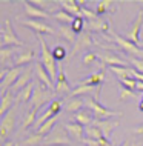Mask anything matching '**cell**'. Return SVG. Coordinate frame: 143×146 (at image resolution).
I'll list each match as a JSON object with an SVG mask.
<instances>
[{
  "mask_svg": "<svg viewBox=\"0 0 143 146\" xmlns=\"http://www.w3.org/2000/svg\"><path fill=\"white\" fill-rule=\"evenodd\" d=\"M37 40H39V43H40V63L45 66V69L49 72L53 82L55 83L57 76H59V68H57V63H55L57 60H55L54 56H53V49L48 48L45 38H43L42 35H37Z\"/></svg>",
  "mask_w": 143,
  "mask_h": 146,
  "instance_id": "obj_1",
  "label": "cell"
},
{
  "mask_svg": "<svg viewBox=\"0 0 143 146\" xmlns=\"http://www.w3.org/2000/svg\"><path fill=\"white\" fill-rule=\"evenodd\" d=\"M54 97H55V91L48 89L40 82H37L35 88H34V92H33V97H31V102H29V109H40L46 103L51 105L55 100Z\"/></svg>",
  "mask_w": 143,
  "mask_h": 146,
  "instance_id": "obj_2",
  "label": "cell"
},
{
  "mask_svg": "<svg viewBox=\"0 0 143 146\" xmlns=\"http://www.w3.org/2000/svg\"><path fill=\"white\" fill-rule=\"evenodd\" d=\"M85 103L91 109V112H92V115H94L95 120H109L111 117H122L123 115V112L111 111V109L102 106L100 102H98L95 97H86L85 98Z\"/></svg>",
  "mask_w": 143,
  "mask_h": 146,
  "instance_id": "obj_3",
  "label": "cell"
},
{
  "mask_svg": "<svg viewBox=\"0 0 143 146\" xmlns=\"http://www.w3.org/2000/svg\"><path fill=\"white\" fill-rule=\"evenodd\" d=\"M72 139L69 137V134L66 132L65 126L63 128H54L53 132L49 135L45 137L43 140V146H72Z\"/></svg>",
  "mask_w": 143,
  "mask_h": 146,
  "instance_id": "obj_4",
  "label": "cell"
},
{
  "mask_svg": "<svg viewBox=\"0 0 143 146\" xmlns=\"http://www.w3.org/2000/svg\"><path fill=\"white\" fill-rule=\"evenodd\" d=\"M23 45L25 43L17 37L13 25H11V20L6 19L2 28V48H14V46H23Z\"/></svg>",
  "mask_w": 143,
  "mask_h": 146,
  "instance_id": "obj_5",
  "label": "cell"
},
{
  "mask_svg": "<svg viewBox=\"0 0 143 146\" xmlns=\"http://www.w3.org/2000/svg\"><path fill=\"white\" fill-rule=\"evenodd\" d=\"M109 34L114 37V43H117V46H120V48L125 51V52L128 54L129 57H134V56H136V58H142V60H143V49H142V48H138L137 45L131 43L128 38L120 37V35L116 34L112 29H111V33H109Z\"/></svg>",
  "mask_w": 143,
  "mask_h": 146,
  "instance_id": "obj_6",
  "label": "cell"
},
{
  "mask_svg": "<svg viewBox=\"0 0 143 146\" xmlns=\"http://www.w3.org/2000/svg\"><path fill=\"white\" fill-rule=\"evenodd\" d=\"M23 71L20 68H11V69H6L5 72V77L0 78V91H2V94L8 92V88H13L15 85V82L19 80V77L22 76Z\"/></svg>",
  "mask_w": 143,
  "mask_h": 146,
  "instance_id": "obj_7",
  "label": "cell"
},
{
  "mask_svg": "<svg viewBox=\"0 0 143 146\" xmlns=\"http://www.w3.org/2000/svg\"><path fill=\"white\" fill-rule=\"evenodd\" d=\"M22 23L23 26H28L31 31H34L35 35H42V34H57L55 31L53 29V26L46 25V23H43L40 20H31V19H28V20H19Z\"/></svg>",
  "mask_w": 143,
  "mask_h": 146,
  "instance_id": "obj_8",
  "label": "cell"
},
{
  "mask_svg": "<svg viewBox=\"0 0 143 146\" xmlns=\"http://www.w3.org/2000/svg\"><path fill=\"white\" fill-rule=\"evenodd\" d=\"M14 125H15V114H14L13 109H11V111L2 118V121H0V140H2V141H5L6 137L13 132ZM5 143H6V141H5Z\"/></svg>",
  "mask_w": 143,
  "mask_h": 146,
  "instance_id": "obj_9",
  "label": "cell"
},
{
  "mask_svg": "<svg viewBox=\"0 0 143 146\" xmlns=\"http://www.w3.org/2000/svg\"><path fill=\"white\" fill-rule=\"evenodd\" d=\"M34 72H35V77H37V82H40V83L43 86H46L48 89L55 91V83L53 82L49 72L45 69V66H43L42 63H37V65L34 66Z\"/></svg>",
  "mask_w": 143,
  "mask_h": 146,
  "instance_id": "obj_10",
  "label": "cell"
},
{
  "mask_svg": "<svg viewBox=\"0 0 143 146\" xmlns=\"http://www.w3.org/2000/svg\"><path fill=\"white\" fill-rule=\"evenodd\" d=\"M142 25H143V11H140V13L137 14L136 20H134L132 26H131V31L128 34H126L125 38H128V40L131 43H134V45H140V38H138V34H140V29H142Z\"/></svg>",
  "mask_w": 143,
  "mask_h": 146,
  "instance_id": "obj_11",
  "label": "cell"
},
{
  "mask_svg": "<svg viewBox=\"0 0 143 146\" xmlns=\"http://www.w3.org/2000/svg\"><path fill=\"white\" fill-rule=\"evenodd\" d=\"M29 83H33V68H26L25 71L22 72V76L19 77V80L15 82V85L11 88L13 92H20L22 89H25Z\"/></svg>",
  "mask_w": 143,
  "mask_h": 146,
  "instance_id": "obj_12",
  "label": "cell"
},
{
  "mask_svg": "<svg viewBox=\"0 0 143 146\" xmlns=\"http://www.w3.org/2000/svg\"><path fill=\"white\" fill-rule=\"evenodd\" d=\"M72 92V88L68 83V78H66V74L63 69H59V76L57 80H55V94H69Z\"/></svg>",
  "mask_w": 143,
  "mask_h": 146,
  "instance_id": "obj_13",
  "label": "cell"
},
{
  "mask_svg": "<svg viewBox=\"0 0 143 146\" xmlns=\"http://www.w3.org/2000/svg\"><path fill=\"white\" fill-rule=\"evenodd\" d=\"M94 126H97L98 129L102 131V134H103V137L105 139H108L109 140V137H111V132L114 131V129L118 126V121L117 120H94V123H92Z\"/></svg>",
  "mask_w": 143,
  "mask_h": 146,
  "instance_id": "obj_14",
  "label": "cell"
},
{
  "mask_svg": "<svg viewBox=\"0 0 143 146\" xmlns=\"http://www.w3.org/2000/svg\"><path fill=\"white\" fill-rule=\"evenodd\" d=\"M23 5H25L26 17L31 19V20H39V19H48V17H49V13H46V11L40 9V8L34 6L31 2H25Z\"/></svg>",
  "mask_w": 143,
  "mask_h": 146,
  "instance_id": "obj_15",
  "label": "cell"
},
{
  "mask_svg": "<svg viewBox=\"0 0 143 146\" xmlns=\"http://www.w3.org/2000/svg\"><path fill=\"white\" fill-rule=\"evenodd\" d=\"M92 45V38H91L89 33H82L78 34V38L77 42H75L72 51H71V56H75L77 52H80V51H85L86 48H89V46Z\"/></svg>",
  "mask_w": 143,
  "mask_h": 146,
  "instance_id": "obj_16",
  "label": "cell"
},
{
  "mask_svg": "<svg viewBox=\"0 0 143 146\" xmlns=\"http://www.w3.org/2000/svg\"><path fill=\"white\" fill-rule=\"evenodd\" d=\"M62 6L63 11H66L68 14L74 15V17H83L82 15V6L77 3V0H60L57 2Z\"/></svg>",
  "mask_w": 143,
  "mask_h": 146,
  "instance_id": "obj_17",
  "label": "cell"
},
{
  "mask_svg": "<svg viewBox=\"0 0 143 146\" xmlns=\"http://www.w3.org/2000/svg\"><path fill=\"white\" fill-rule=\"evenodd\" d=\"M66 132L69 134V137L75 141H83L85 140V128L78 123H66L65 125Z\"/></svg>",
  "mask_w": 143,
  "mask_h": 146,
  "instance_id": "obj_18",
  "label": "cell"
},
{
  "mask_svg": "<svg viewBox=\"0 0 143 146\" xmlns=\"http://www.w3.org/2000/svg\"><path fill=\"white\" fill-rule=\"evenodd\" d=\"M13 103H15V97H14L13 91H8V92L2 94V103H0V117L2 118L11 111Z\"/></svg>",
  "mask_w": 143,
  "mask_h": 146,
  "instance_id": "obj_19",
  "label": "cell"
},
{
  "mask_svg": "<svg viewBox=\"0 0 143 146\" xmlns=\"http://www.w3.org/2000/svg\"><path fill=\"white\" fill-rule=\"evenodd\" d=\"M103 80H105V66H103V69H100L98 72H94V74H91L89 77H86L80 85L92 86V88H102Z\"/></svg>",
  "mask_w": 143,
  "mask_h": 146,
  "instance_id": "obj_20",
  "label": "cell"
},
{
  "mask_svg": "<svg viewBox=\"0 0 143 146\" xmlns=\"http://www.w3.org/2000/svg\"><path fill=\"white\" fill-rule=\"evenodd\" d=\"M98 60L102 62V66H125L123 58H120L117 54H98Z\"/></svg>",
  "mask_w": 143,
  "mask_h": 146,
  "instance_id": "obj_21",
  "label": "cell"
},
{
  "mask_svg": "<svg viewBox=\"0 0 143 146\" xmlns=\"http://www.w3.org/2000/svg\"><path fill=\"white\" fill-rule=\"evenodd\" d=\"M34 58H35V52L33 49H28L26 52L17 54L14 58V68H20L23 65H28V63H31Z\"/></svg>",
  "mask_w": 143,
  "mask_h": 146,
  "instance_id": "obj_22",
  "label": "cell"
},
{
  "mask_svg": "<svg viewBox=\"0 0 143 146\" xmlns=\"http://www.w3.org/2000/svg\"><path fill=\"white\" fill-rule=\"evenodd\" d=\"M34 88H35V83H29L25 89H22L20 92H17V96H15V103H28L29 105L31 97H33V92H34Z\"/></svg>",
  "mask_w": 143,
  "mask_h": 146,
  "instance_id": "obj_23",
  "label": "cell"
},
{
  "mask_svg": "<svg viewBox=\"0 0 143 146\" xmlns=\"http://www.w3.org/2000/svg\"><path fill=\"white\" fill-rule=\"evenodd\" d=\"M74 118H75V123L82 125L83 128H85V126H91L95 120L92 114L88 112L86 109H82V111H78L77 114H74Z\"/></svg>",
  "mask_w": 143,
  "mask_h": 146,
  "instance_id": "obj_24",
  "label": "cell"
},
{
  "mask_svg": "<svg viewBox=\"0 0 143 146\" xmlns=\"http://www.w3.org/2000/svg\"><path fill=\"white\" fill-rule=\"evenodd\" d=\"M85 105H86V103H85V98H82V97H74V98H69V100L66 102L65 109H66L68 112L77 114L78 111H82Z\"/></svg>",
  "mask_w": 143,
  "mask_h": 146,
  "instance_id": "obj_25",
  "label": "cell"
},
{
  "mask_svg": "<svg viewBox=\"0 0 143 146\" xmlns=\"http://www.w3.org/2000/svg\"><path fill=\"white\" fill-rule=\"evenodd\" d=\"M88 29L89 31H102V33H111V26H109L108 20L100 19V17L97 20L88 22Z\"/></svg>",
  "mask_w": 143,
  "mask_h": 146,
  "instance_id": "obj_26",
  "label": "cell"
},
{
  "mask_svg": "<svg viewBox=\"0 0 143 146\" xmlns=\"http://www.w3.org/2000/svg\"><path fill=\"white\" fill-rule=\"evenodd\" d=\"M116 3L112 2V0H100V2L97 3V6H95V13L97 15L100 17L103 14H108V13H112V11H116Z\"/></svg>",
  "mask_w": 143,
  "mask_h": 146,
  "instance_id": "obj_27",
  "label": "cell"
},
{
  "mask_svg": "<svg viewBox=\"0 0 143 146\" xmlns=\"http://www.w3.org/2000/svg\"><path fill=\"white\" fill-rule=\"evenodd\" d=\"M53 19L54 20H57L59 23H62V26H71L74 23V20H75V17L74 15H71V14H68L66 11H57V13H54L53 14Z\"/></svg>",
  "mask_w": 143,
  "mask_h": 146,
  "instance_id": "obj_28",
  "label": "cell"
},
{
  "mask_svg": "<svg viewBox=\"0 0 143 146\" xmlns=\"http://www.w3.org/2000/svg\"><path fill=\"white\" fill-rule=\"evenodd\" d=\"M57 34L60 35L63 40L72 43V45H75V42H77V38H78V35L74 33V29L71 28V26H60V28H59V33H57Z\"/></svg>",
  "mask_w": 143,
  "mask_h": 146,
  "instance_id": "obj_29",
  "label": "cell"
},
{
  "mask_svg": "<svg viewBox=\"0 0 143 146\" xmlns=\"http://www.w3.org/2000/svg\"><path fill=\"white\" fill-rule=\"evenodd\" d=\"M59 121V117H53L51 120H48L46 123H43L40 128L35 131V134H39V135H42V137H46V135H49L51 132H53V129L55 128V123Z\"/></svg>",
  "mask_w": 143,
  "mask_h": 146,
  "instance_id": "obj_30",
  "label": "cell"
},
{
  "mask_svg": "<svg viewBox=\"0 0 143 146\" xmlns=\"http://www.w3.org/2000/svg\"><path fill=\"white\" fill-rule=\"evenodd\" d=\"M37 111L39 109H29L28 114L25 115V120H23V125H22V129L23 131H26V129H29L33 125H35V120H37Z\"/></svg>",
  "mask_w": 143,
  "mask_h": 146,
  "instance_id": "obj_31",
  "label": "cell"
},
{
  "mask_svg": "<svg viewBox=\"0 0 143 146\" xmlns=\"http://www.w3.org/2000/svg\"><path fill=\"white\" fill-rule=\"evenodd\" d=\"M85 135H86V139H91V140H100V139H103L102 131L97 128V126H94V125L86 126V129H85Z\"/></svg>",
  "mask_w": 143,
  "mask_h": 146,
  "instance_id": "obj_32",
  "label": "cell"
},
{
  "mask_svg": "<svg viewBox=\"0 0 143 146\" xmlns=\"http://www.w3.org/2000/svg\"><path fill=\"white\" fill-rule=\"evenodd\" d=\"M43 140H45V137L39 135V134H33V135H29L28 139L22 143V146H39L43 143Z\"/></svg>",
  "mask_w": 143,
  "mask_h": 146,
  "instance_id": "obj_33",
  "label": "cell"
},
{
  "mask_svg": "<svg viewBox=\"0 0 143 146\" xmlns=\"http://www.w3.org/2000/svg\"><path fill=\"white\" fill-rule=\"evenodd\" d=\"M14 54V48H2L0 49V63L5 65L8 62V58H11Z\"/></svg>",
  "mask_w": 143,
  "mask_h": 146,
  "instance_id": "obj_34",
  "label": "cell"
},
{
  "mask_svg": "<svg viewBox=\"0 0 143 146\" xmlns=\"http://www.w3.org/2000/svg\"><path fill=\"white\" fill-rule=\"evenodd\" d=\"M136 98V92L131 89H126V88H120V102H126V100H132Z\"/></svg>",
  "mask_w": 143,
  "mask_h": 146,
  "instance_id": "obj_35",
  "label": "cell"
},
{
  "mask_svg": "<svg viewBox=\"0 0 143 146\" xmlns=\"http://www.w3.org/2000/svg\"><path fill=\"white\" fill-rule=\"evenodd\" d=\"M82 15H83V19H88V22H92V20H97L98 19L95 11L89 9V8H85V6H82Z\"/></svg>",
  "mask_w": 143,
  "mask_h": 146,
  "instance_id": "obj_36",
  "label": "cell"
},
{
  "mask_svg": "<svg viewBox=\"0 0 143 146\" xmlns=\"http://www.w3.org/2000/svg\"><path fill=\"white\" fill-rule=\"evenodd\" d=\"M53 56H54L55 60H65V58H66V49L63 48V46L57 45L53 49Z\"/></svg>",
  "mask_w": 143,
  "mask_h": 146,
  "instance_id": "obj_37",
  "label": "cell"
},
{
  "mask_svg": "<svg viewBox=\"0 0 143 146\" xmlns=\"http://www.w3.org/2000/svg\"><path fill=\"white\" fill-rule=\"evenodd\" d=\"M97 58H98V54H95V52H85L82 62H83V65H94V63L97 62Z\"/></svg>",
  "mask_w": 143,
  "mask_h": 146,
  "instance_id": "obj_38",
  "label": "cell"
},
{
  "mask_svg": "<svg viewBox=\"0 0 143 146\" xmlns=\"http://www.w3.org/2000/svg\"><path fill=\"white\" fill-rule=\"evenodd\" d=\"M83 26H85V20H83V17H75V20H74L72 25H71V28L74 29V33H75V34H78V33L82 34Z\"/></svg>",
  "mask_w": 143,
  "mask_h": 146,
  "instance_id": "obj_39",
  "label": "cell"
},
{
  "mask_svg": "<svg viewBox=\"0 0 143 146\" xmlns=\"http://www.w3.org/2000/svg\"><path fill=\"white\" fill-rule=\"evenodd\" d=\"M129 63L136 68L137 72L143 74V60L142 58H136V57H129Z\"/></svg>",
  "mask_w": 143,
  "mask_h": 146,
  "instance_id": "obj_40",
  "label": "cell"
},
{
  "mask_svg": "<svg viewBox=\"0 0 143 146\" xmlns=\"http://www.w3.org/2000/svg\"><path fill=\"white\" fill-rule=\"evenodd\" d=\"M31 3H33L34 6H37V8H40V9L45 11V8L49 5V2H46V0H31Z\"/></svg>",
  "mask_w": 143,
  "mask_h": 146,
  "instance_id": "obj_41",
  "label": "cell"
},
{
  "mask_svg": "<svg viewBox=\"0 0 143 146\" xmlns=\"http://www.w3.org/2000/svg\"><path fill=\"white\" fill-rule=\"evenodd\" d=\"M134 134H138V135H143V125L137 126V128H134Z\"/></svg>",
  "mask_w": 143,
  "mask_h": 146,
  "instance_id": "obj_42",
  "label": "cell"
},
{
  "mask_svg": "<svg viewBox=\"0 0 143 146\" xmlns=\"http://www.w3.org/2000/svg\"><path fill=\"white\" fill-rule=\"evenodd\" d=\"M2 146H14V143L13 141H6V143H3Z\"/></svg>",
  "mask_w": 143,
  "mask_h": 146,
  "instance_id": "obj_43",
  "label": "cell"
},
{
  "mask_svg": "<svg viewBox=\"0 0 143 146\" xmlns=\"http://www.w3.org/2000/svg\"><path fill=\"white\" fill-rule=\"evenodd\" d=\"M77 3H78V5H80V6H82V5H85V3H86V2H85V0H77Z\"/></svg>",
  "mask_w": 143,
  "mask_h": 146,
  "instance_id": "obj_44",
  "label": "cell"
},
{
  "mask_svg": "<svg viewBox=\"0 0 143 146\" xmlns=\"http://www.w3.org/2000/svg\"><path fill=\"white\" fill-rule=\"evenodd\" d=\"M138 109H140V111L143 112V100L140 102V105H138Z\"/></svg>",
  "mask_w": 143,
  "mask_h": 146,
  "instance_id": "obj_45",
  "label": "cell"
},
{
  "mask_svg": "<svg viewBox=\"0 0 143 146\" xmlns=\"http://www.w3.org/2000/svg\"><path fill=\"white\" fill-rule=\"evenodd\" d=\"M122 146H129V140H126V141H125V143H123Z\"/></svg>",
  "mask_w": 143,
  "mask_h": 146,
  "instance_id": "obj_46",
  "label": "cell"
},
{
  "mask_svg": "<svg viewBox=\"0 0 143 146\" xmlns=\"http://www.w3.org/2000/svg\"><path fill=\"white\" fill-rule=\"evenodd\" d=\"M138 48H142V49H143V40L140 42V45H138Z\"/></svg>",
  "mask_w": 143,
  "mask_h": 146,
  "instance_id": "obj_47",
  "label": "cell"
},
{
  "mask_svg": "<svg viewBox=\"0 0 143 146\" xmlns=\"http://www.w3.org/2000/svg\"><path fill=\"white\" fill-rule=\"evenodd\" d=\"M142 100H143V98H142Z\"/></svg>",
  "mask_w": 143,
  "mask_h": 146,
  "instance_id": "obj_48",
  "label": "cell"
}]
</instances>
